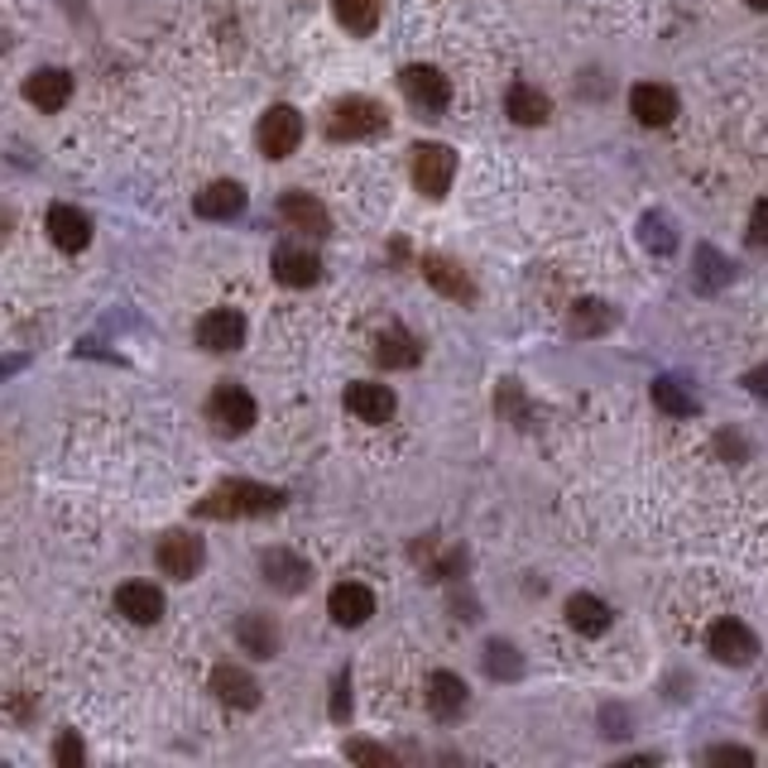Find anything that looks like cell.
Returning <instances> with one entry per match:
<instances>
[{"mask_svg": "<svg viewBox=\"0 0 768 768\" xmlns=\"http://www.w3.org/2000/svg\"><path fill=\"white\" fill-rule=\"evenodd\" d=\"M457 178V154L447 144H418L413 150V183L428 197H447V187Z\"/></svg>", "mask_w": 768, "mask_h": 768, "instance_id": "obj_3", "label": "cell"}, {"mask_svg": "<svg viewBox=\"0 0 768 768\" xmlns=\"http://www.w3.org/2000/svg\"><path fill=\"white\" fill-rule=\"evenodd\" d=\"M346 409H351L360 423H389V418H395V389L375 385V380H356L346 389Z\"/></svg>", "mask_w": 768, "mask_h": 768, "instance_id": "obj_10", "label": "cell"}, {"mask_svg": "<svg viewBox=\"0 0 768 768\" xmlns=\"http://www.w3.org/2000/svg\"><path fill=\"white\" fill-rule=\"evenodd\" d=\"M745 385H749V389H755V395H764V399H768V366H759V370H749V375H745Z\"/></svg>", "mask_w": 768, "mask_h": 768, "instance_id": "obj_38", "label": "cell"}, {"mask_svg": "<svg viewBox=\"0 0 768 768\" xmlns=\"http://www.w3.org/2000/svg\"><path fill=\"white\" fill-rule=\"evenodd\" d=\"M720 284H730V265L711 250V245H702V250H697V288H706V294H716Z\"/></svg>", "mask_w": 768, "mask_h": 768, "instance_id": "obj_29", "label": "cell"}, {"mask_svg": "<svg viewBox=\"0 0 768 768\" xmlns=\"http://www.w3.org/2000/svg\"><path fill=\"white\" fill-rule=\"evenodd\" d=\"M327 611H331V619H337V625L356 629V625H366V619L375 615V591L360 586V582H341V586H331Z\"/></svg>", "mask_w": 768, "mask_h": 768, "instance_id": "obj_11", "label": "cell"}, {"mask_svg": "<svg viewBox=\"0 0 768 768\" xmlns=\"http://www.w3.org/2000/svg\"><path fill=\"white\" fill-rule=\"evenodd\" d=\"M351 716V683H346V673L331 683V720H346Z\"/></svg>", "mask_w": 768, "mask_h": 768, "instance_id": "obj_35", "label": "cell"}, {"mask_svg": "<svg viewBox=\"0 0 768 768\" xmlns=\"http://www.w3.org/2000/svg\"><path fill=\"white\" fill-rule=\"evenodd\" d=\"M644 245H648V250H658V255L677 250V236H673L668 216H644Z\"/></svg>", "mask_w": 768, "mask_h": 768, "instance_id": "obj_32", "label": "cell"}, {"mask_svg": "<svg viewBox=\"0 0 768 768\" xmlns=\"http://www.w3.org/2000/svg\"><path fill=\"white\" fill-rule=\"evenodd\" d=\"M279 216H284L288 226H298V231H313V236H327V231H331L327 207H322V202H317L313 193H298V187L279 197Z\"/></svg>", "mask_w": 768, "mask_h": 768, "instance_id": "obj_16", "label": "cell"}, {"mask_svg": "<svg viewBox=\"0 0 768 768\" xmlns=\"http://www.w3.org/2000/svg\"><path fill=\"white\" fill-rule=\"evenodd\" d=\"M240 341H245V317L231 308H216L197 322V346H207V351H236Z\"/></svg>", "mask_w": 768, "mask_h": 768, "instance_id": "obj_12", "label": "cell"}, {"mask_svg": "<svg viewBox=\"0 0 768 768\" xmlns=\"http://www.w3.org/2000/svg\"><path fill=\"white\" fill-rule=\"evenodd\" d=\"M485 673L490 677H504V683H514L519 673H524V663H519V654H514V644H490L485 648Z\"/></svg>", "mask_w": 768, "mask_h": 768, "instance_id": "obj_31", "label": "cell"}, {"mask_svg": "<svg viewBox=\"0 0 768 768\" xmlns=\"http://www.w3.org/2000/svg\"><path fill=\"white\" fill-rule=\"evenodd\" d=\"M82 759H86V749H82L78 735H72V730L58 735V745H53V764H58V768H78Z\"/></svg>", "mask_w": 768, "mask_h": 768, "instance_id": "obj_33", "label": "cell"}, {"mask_svg": "<svg viewBox=\"0 0 768 768\" xmlns=\"http://www.w3.org/2000/svg\"><path fill=\"white\" fill-rule=\"evenodd\" d=\"M259 572H265V582L274 591H284V596H298V591L313 582V567L298 553H288V547H269V553H259Z\"/></svg>", "mask_w": 768, "mask_h": 768, "instance_id": "obj_8", "label": "cell"}, {"mask_svg": "<svg viewBox=\"0 0 768 768\" xmlns=\"http://www.w3.org/2000/svg\"><path fill=\"white\" fill-rule=\"evenodd\" d=\"M212 692L226 706H236V711H250V706H259V683L245 668H236V663H222V668L212 673Z\"/></svg>", "mask_w": 768, "mask_h": 768, "instance_id": "obj_15", "label": "cell"}, {"mask_svg": "<svg viewBox=\"0 0 768 768\" xmlns=\"http://www.w3.org/2000/svg\"><path fill=\"white\" fill-rule=\"evenodd\" d=\"M236 644H240L250 658H274V654H279V625H274L269 615L250 611V615L236 619Z\"/></svg>", "mask_w": 768, "mask_h": 768, "instance_id": "obj_17", "label": "cell"}, {"mask_svg": "<svg viewBox=\"0 0 768 768\" xmlns=\"http://www.w3.org/2000/svg\"><path fill=\"white\" fill-rule=\"evenodd\" d=\"M749 240H755V245H768V197L755 207V216H749Z\"/></svg>", "mask_w": 768, "mask_h": 768, "instance_id": "obj_36", "label": "cell"}, {"mask_svg": "<svg viewBox=\"0 0 768 768\" xmlns=\"http://www.w3.org/2000/svg\"><path fill=\"white\" fill-rule=\"evenodd\" d=\"M197 216H207V222H231V216L245 212V187L240 183H212L202 187L197 202H193Z\"/></svg>", "mask_w": 768, "mask_h": 768, "instance_id": "obj_19", "label": "cell"}, {"mask_svg": "<svg viewBox=\"0 0 768 768\" xmlns=\"http://www.w3.org/2000/svg\"><path fill=\"white\" fill-rule=\"evenodd\" d=\"M418 356H423V346H418L409 331H385L380 341H375V360H380L385 370H409V366H418Z\"/></svg>", "mask_w": 768, "mask_h": 768, "instance_id": "obj_24", "label": "cell"}, {"mask_svg": "<svg viewBox=\"0 0 768 768\" xmlns=\"http://www.w3.org/2000/svg\"><path fill=\"white\" fill-rule=\"evenodd\" d=\"M274 274H279V284H288V288H308V284L322 279V265H317V255H308V250H279L274 255Z\"/></svg>", "mask_w": 768, "mask_h": 768, "instance_id": "obj_25", "label": "cell"}, {"mask_svg": "<svg viewBox=\"0 0 768 768\" xmlns=\"http://www.w3.org/2000/svg\"><path fill=\"white\" fill-rule=\"evenodd\" d=\"M202 539H193V533H164L158 539V572L173 576V582H193L197 567H202Z\"/></svg>", "mask_w": 768, "mask_h": 768, "instance_id": "obj_6", "label": "cell"}, {"mask_svg": "<svg viewBox=\"0 0 768 768\" xmlns=\"http://www.w3.org/2000/svg\"><path fill=\"white\" fill-rule=\"evenodd\" d=\"M284 504V490L255 485V481H226L197 504L202 519H245V514H274Z\"/></svg>", "mask_w": 768, "mask_h": 768, "instance_id": "obj_1", "label": "cell"}, {"mask_svg": "<svg viewBox=\"0 0 768 768\" xmlns=\"http://www.w3.org/2000/svg\"><path fill=\"white\" fill-rule=\"evenodd\" d=\"M706 644H711V654H716L720 663H730V668H745V663L759 658V639L740 625V619H720Z\"/></svg>", "mask_w": 768, "mask_h": 768, "instance_id": "obj_9", "label": "cell"}, {"mask_svg": "<svg viewBox=\"0 0 768 768\" xmlns=\"http://www.w3.org/2000/svg\"><path fill=\"white\" fill-rule=\"evenodd\" d=\"M380 130H385V106L370 96H346L327 115L331 140H366V135H380Z\"/></svg>", "mask_w": 768, "mask_h": 768, "instance_id": "obj_2", "label": "cell"}, {"mask_svg": "<svg viewBox=\"0 0 768 768\" xmlns=\"http://www.w3.org/2000/svg\"><path fill=\"white\" fill-rule=\"evenodd\" d=\"M346 759H356V764H395V755L389 749H380V745H366V740H351L346 745Z\"/></svg>", "mask_w": 768, "mask_h": 768, "instance_id": "obj_34", "label": "cell"}, {"mask_svg": "<svg viewBox=\"0 0 768 768\" xmlns=\"http://www.w3.org/2000/svg\"><path fill=\"white\" fill-rule=\"evenodd\" d=\"M654 403H658L663 413H673V418L697 413V399H692V395H687V389L677 385V380H658V385H654Z\"/></svg>", "mask_w": 768, "mask_h": 768, "instance_id": "obj_30", "label": "cell"}, {"mask_svg": "<svg viewBox=\"0 0 768 768\" xmlns=\"http://www.w3.org/2000/svg\"><path fill=\"white\" fill-rule=\"evenodd\" d=\"M629 111L639 115V125H668L677 115V96L663 82H639L629 92Z\"/></svg>", "mask_w": 768, "mask_h": 768, "instance_id": "obj_14", "label": "cell"}, {"mask_svg": "<svg viewBox=\"0 0 768 768\" xmlns=\"http://www.w3.org/2000/svg\"><path fill=\"white\" fill-rule=\"evenodd\" d=\"M567 619H572V629L576 634H586V639H601L605 629H611V605L596 601V596H572L567 601Z\"/></svg>", "mask_w": 768, "mask_h": 768, "instance_id": "obj_23", "label": "cell"}, {"mask_svg": "<svg viewBox=\"0 0 768 768\" xmlns=\"http://www.w3.org/2000/svg\"><path fill=\"white\" fill-rule=\"evenodd\" d=\"M605 327H615V308H605V303H576V313H572V331L576 337H601Z\"/></svg>", "mask_w": 768, "mask_h": 768, "instance_id": "obj_28", "label": "cell"}, {"mask_svg": "<svg viewBox=\"0 0 768 768\" xmlns=\"http://www.w3.org/2000/svg\"><path fill=\"white\" fill-rule=\"evenodd\" d=\"M745 6H749V10H768V0H745Z\"/></svg>", "mask_w": 768, "mask_h": 768, "instance_id": "obj_39", "label": "cell"}, {"mask_svg": "<svg viewBox=\"0 0 768 768\" xmlns=\"http://www.w3.org/2000/svg\"><path fill=\"white\" fill-rule=\"evenodd\" d=\"M49 236L58 250H86V240H92V222L78 212V207H53L49 212Z\"/></svg>", "mask_w": 768, "mask_h": 768, "instance_id": "obj_22", "label": "cell"}, {"mask_svg": "<svg viewBox=\"0 0 768 768\" xmlns=\"http://www.w3.org/2000/svg\"><path fill=\"white\" fill-rule=\"evenodd\" d=\"M337 20L351 29V34H370L380 24V0H337Z\"/></svg>", "mask_w": 768, "mask_h": 768, "instance_id": "obj_27", "label": "cell"}, {"mask_svg": "<svg viewBox=\"0 0 768 768\" xmlns=\"http://www.w3.org/2000/svg\"><path fill=\"white\" fill-rule=\"evenodd\" d=\"M547 111H553V101H547L539 86H529V82H514L510 86V115H514L519 125H543Z\"/></svg>", "mask_w": 768, "mask_h": 768, "instance_id": "obj_26", "label": "cell"}, {"mask_svg": "<svg viewBox=\"0 0 768 768\" xmlns=\"http://www.w3.org/2000/svg\"><path fill=\"white\" fill-rule=\"evenodd\" d=\"M24 96L34 101L39 111H63V106H68V96H72V78H68L63 68H39L34 78H29Z\"/></svg>", "mask_w": 768, "mask_h": 768, "instance_id": "obj_20", "label": "cell"}, {"mask_svg": "<svg viewBox=\"0 0 768 768\" xmlns=\"http://www.w3.org/2000/svg\"><path fill=\"white\" fill-rule=\"evenodd\" d=\"M115 611H121L130 625H154V619L164 615V596H158V586H150V582H125L115 591Z\"/></svg>", "mask_w": 768, "mask_h": 768, "instance_id": "obj_13", "label": "cell"}, {"mask_svg": "<svg viewBox=\"0 0 768 768\" xmlns=\"http://www.w3.org/2000/svg\"><path fill=\"white\" fill-rule=\"evenodd\" d=\"M303 140V115L294 106H269L259 115V150L269 158H288Z\"/></svg>", "mask_w": 768, "mask_h": 768, "instance_id": "obj_4", "label": "cell"}, {"mask_svg": "<svg viewBox=\"0 0 768 768\" xmlns=\"http://www.w3.org/2000/svg\"><path fill=\"white\" fill-rule=\"evenodd\" d=\"M711 764H755V755L740 749V745H716L711 749Z\"/></svg>", "mask_w": 768, "mask_h": 768, "instance_id": "obj_37", "label": "cell"}, {"mask_svg": "<svg viewBox=\"0 0 768 768\" xmlns=\"http://www.w3.org/2000/svg\"><path fill=\"white\" fill-rule=\"evenodd\" d=\"M423 279L432 288H442L447 298H457V303H471L475 298V284L467 279V269H461L457 259H447V255H423Z\"/></svg>", "mask_w": 768, "mask_h": 768, "instance_id": "obj_18", "label": "cell"}, {"mask_svg": "<svg viewBox=\"0 0 768 768\" xmlns=\"http://www.w3.org/2000/svg\"><path fill=\"white\" fill-rule=\"evenodd\" d=\"M467 683H461L457 673H432V683H428V706H432V716L438 720H457L461 711H467Z\"/></svg>", "mask_w": 768, "mask_h": 768, "instance_id": "obj_21", "label": "cell"}, {"mask_svg": "<svg viewBox=\"0 0 768 768\" xmlns=\"http://www.w3.org/2000/svg\"><path fill=\"white\" fill-rule=\"evenodd\" d=\"M759 720H764V730H768V697H764V706H759Z\"/></svg>", "mask_w": 768, "mask_h": 768, "instance_id": "obj_40", "label": "cell"}, {"mask_svg": "<svg viewBox=\"0 0 768 768\" xmlns=\"http://www.w3.org/2000/svg\"><path fill=\"white\" fill-rule=\"evenodd\" d=\"M399 86H403V96H409L418 111H447V101H452V82H447L438 68H423V63L403 68Z\"/></svg>", "mask_w": 768, "mask_h": 768, "instance_id": "obj_7", "label": "cell"}, {"mask_svg": "<svg viewBox=\"0 0 768 768\" xmlns=\"http://www.w3.org/2000/svg\"><path fill=\"white\" fill-rule=\"evenodd\" d=\"M207 413H212L216 428L231 432V438H240V432L255 428V399L245 395L240 385H222V389H216L212 403H207Z\"/></svg>", "mask_w": 768, "mask_h": 768, "instance_id": "obj_5", "label": "cell"}]
</instances>
